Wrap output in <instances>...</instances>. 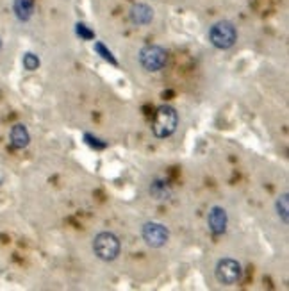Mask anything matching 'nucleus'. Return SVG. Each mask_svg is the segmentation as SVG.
Wrapping results in <instances>:
<instances>
[{
    "label": "nucleus",
    "mask_w": 289,
    "mask_h": 291,
    "mask_svg": "<svg viewBox=\"0 0 289 291\" xmlns=\"http://www.w3.org/2000/svg\"><path fill=\"white\" fill-rule=\"evenodd\" d=\"M11 145L15 149H23V147H27L29 145V132L25 129V125H15L11 129Z\"/></svg>",
    "instance_id": "1a4fd4ad"
},
{
    "label": "nucleus",
    "mask_w": 289,
    "mask_h": 291,
    "mask_svg": "<svg viewBox=\"0 0 289 291\" xmlns=\"http://www.w3.org/2000/svg\"><path fill=\"white\" fill-rule=\"evenodd\" d=\"M243 277V270L241 264L234 259H221L216 266V279L218 282L225 286H232L236 282H239Z\"/></svg>",
    "instance_id": "39448f33"
},
{
    "label": "nucleus",
    "mask_w": 289,
    "mask_h": 291,
    "mask_svg": "<svg viewBox=\"0 0 289 291\" xmlns=\"http://www.w3.org/2000/svg\"><path fill=\"white\" fill-rule=\"evenodd\" d=\"M236 38H238L236 27L230 22H225V20L214 23L211 31H209V39L216 49H230L236 43Z\"/></svg>",
    "instance_id": "7ed1b4c3"
},
{
    "label": "nucleus",
    "mask_w": 289,
    "mask_h": 291,
    "mask_svg": "<svg viewBox=\"0 0 289 291\" xmlns=\"http://www.w3.org/2000/svg\"><path fill=\"white\" fill-rule=\"evenodd\" d=\"M120 240L113 232H100L93 241V250L102 261H113L120 254Z\"/></svg>",
    "instance_id": "f03ea898"
},
{
    "label": "nucleus",
    "mask_w": 289,
    "mask_h": 291,
    "mask_svg": "<svg viewBox=\"0 0 289 291\" xmlns=\"http://www.w3.org/2000/svg\"><path fill=\"white\" fill-rule=\"evenodd\" d=\"M139 61L145 70L148 71H159L166 65V50L157 45H148L141 50Z\"/></svg>",
    "instance_id": "20e7f679"
},
{
    "label": "nucleus",
    "mask_w": 289,
    "mask_h": 291,
    "mask_svg": "<svg viewBox=\"0 0 289 291\" xmlns=\"http://www.w3.org/2000/svg\"><path fill=\"white\" fill-rule=\"evenodd\" d=\"M23 66H25V70H29V71L36 70V68L39 66L38 55H34V54H25V57H23Z\"/></svg>",
    "instance_id": "f8f14e48"
},
{
    "label": "nucleus",
    "mask_w": 289,
    "mask_h": 291,
    "mask_svg": "<svg viewBox=\"0 0 289 291\" xmlns=\"http://www.w3.org/2000/svg\"><path fill=\"white\" fill-rule=\"evenodd\" d=\"M168 229L163 225V223H155V222H148L143 227V240L147 243L148 247L159 248L163 247L164 243L168 241Z\"/></svg>",
    "instance_id": "423d86ee"
},
{
    "label": "nucleus",
    "mask_w": 289,
    "mask_h": 291,
    "mask_svg": "<svg viewBox=\"0 0 289 291\" xmlns=\"http://www.w3.org/2000/svg\"><path fill=\"white\" fill-rule=\"evenodd\" d=\"M95 50H97V52H99V54L102 55V57H104L105 61H111L113 65H116V59L113 57V54H111L109 50H105V47H104L102 43H97V45H95Z\"/></svg>",
    "instance_id": "4468645a"
},
{
    "label": "nucleus",
    "mask_w": 289,
    "mask_h": 291,
    "mask_svg": "<svg viewBox=\"0 0 289 291\" xmlns=\"http://www.w3.org/2000/svg\"><path fill=\"white\" fill-rule=\"evenodd\" d=\"M34 11V0H15V13L20 20H29Z\"/></svg>",
    "instance_id": "9d476101"
},
{
    "label": "nucleus",
    "mask_w": 289,
    "mask_h": 291,
    "mask_svg": "<svg viewBox=\"0 0 289 291\" xmlns=\"http://www.w3.org/2000/svg\"><path fill=\"white\" fill-rule=\"evenodd\" d=\"M150 193H152V197H155L157 200H166V198L170 197L171 189H170V184L166 181L155 179V181L152 182V186H150Z\"/></svg>",
    "instance_id": "9b49d317"
},
{
    "label": "nucleus",
    "mask_w": 289,
    "mask_h": 291,
    "mask_svg": "<svg viewBox=\"0 0 289 291\" xmlns=\"http://www.w3.org/2000/svg\"><path fill=\"white\" fill-rule=\"evenodd\" d=\"M152 17H153V11L148 6H145V4H137V6L132 7V11H131V20L134 23H137V25L148 23L152 20Z\"/></svg>",
    "instance_id": "6e6552de"
},
{
    "label": "nucleus",
    "mask_w": 289,
    "mask_h": 291,
    "mask_svg": "<svg viewBox=\"0 0 289 291\" xmlns=\"http://www.w3.org/2000/svg\"><path fill=\"white\" fill-rule=\"evenodd\" d=\"M207 223L213 234H223L225 229H227V211L223 207H218V205L213 207L207 216Z\"/></svg>",
    "instance_id": "0eeeda50"
},
{
    "label": "nucleus",
    "mask_w": 289,
    "mask_h": 291,
    "mask_svg": "<svg viewBox=\"0 0 289 291\" xmlns=\"http://www.w3.org/2000/svg\"><path fill=\"white\" fill-rule=\"evenodd\" d=\"M177 123H179L177 111L173 107H170V105H161L153 115L152 131L157 137H168L175 132Z\"/></svg>",
    "instance_id": "f257e3e1"
},
{
    "label": "nucleus",
    "mask_w": 289,
    "mask_h": 291,
    "mask_svg": "<svg viewBox=\"0 0 289 291\" xmlns=\"http://www.w3.org/2000/svg\"><path fill=\"white\" fill-rule=\"evenodd\" d=\"M77 33H79V36H82V38H86V39H91L93 38V33L91 31H87L86 25H77Z\"/></svg>",
    "instance_id": "2eb2a0df"
},
{
    "label": "nucleus",
    "mask_w": 289,
    "mask_h": 291,
    "mask_svg": "<svg viewBox=\"0 0 289 291\" xmlns=\"http://www.w3.org/2000/svg\"><path fill=\"white\" fill-rule=\"evenodd\" d=\"M277 207H278V214H282L284 223H288V195H282V197L278 198Z\"/></svg>",
    "instance_id": "ddd939ff"
}]
</instances>
